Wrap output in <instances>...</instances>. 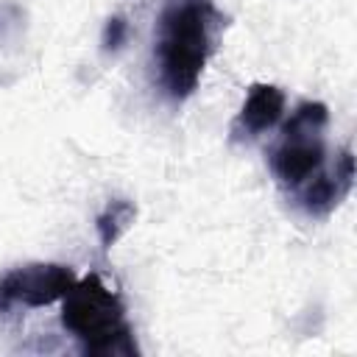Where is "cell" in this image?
<instances>
[{
	"instance_id": "cell-4",
	"label": "cell",
	"mask_w": 357,
	"mask_h": 357,
	"mask_svg": "<svg viewBox=\"0 0 357 357\" xmlns=\"http://www.w3.org/2000/svg\"><path fill=\"white\" fill-rule=\"evenodd\" d=\"M75 271L59 262H31L11 268L0 276V307L22 304V307H47L61 301L75 284Z\"/></svg>"
},
{
	"instance_id": "cell-8",
	"label": "cell",
	"mask_w": 357,
	"mask_h": 357,
	"mask_svg": "<svg viewBox=\"0 0 357 357\" xmlns=\"http://www.w3.org/2000/svg\"><path fill=\"white\" fill-rule=\"evenodd\" d=\"M128 33H131V25H128L126 17H120V14L109 17L106 25H103V33H100V50H103V53H117V50H123V45L128 42Z\"/></svg>"
},
{
	"instance_id": "cell-1",
	"label": "cell",
	"mask_w": 357,
	"mask_h": 357,
	"mask_svg": "<svg viewBox=\"0 0 357 357\" xmlns=\"http://www.w3.org/2000/svg\"><path fill=\"white\" fill-rule=\"evenodd\" d=\"M223 22L212 0H176L159 14L153 61L159 89L170 100H184L195 92Z\"/></svg>"
},
{
	"instance_id": "cell-5",
	"label": "cell",
	"mask_w": 357,
	"mask_h": 357,
	"mask_svg": "<svg viewBox=\"0 0 357 357\" xmlns=\"http://www.w3.org/2000/svg\"><path fill=\"white\" fill-rule=\"evenodd\" d=\"M354 187V153L346 145L329 170H318L301 187H296V204L310 218H326L337 209Z\"/></svg>"
},
{
	"instance_id": "cell-3",
	"label": "cell",
	"mask_w": 357,
	"mask_h": 357,
	"mask_svg": "<svg viewBox=\"0 0 357 357\" xmlns=\"http://www.w3.org/2000/svg\"><path fill=\"white\" fill-rule=\"evenodd\" d=\"M326 123H329L326 103L304 100L296 106L290 120L282 126V137L268 153L271 173L282 187L296 190L324 167V162H326V142H324Z\"/></svg>"
},
{
	"instance_id": "cell-9",
	"label": "cell",
	"mask_w": 357,
	"mask_h": 357,
	"mask_svg": "<svg viewBox=\"0 0 357 357\" xmlns=\"http://www.w3.org/2000/svg\"><path fill=\"white\" fill-rule=\"evenodd\" d=\"M22 22H25V11L17 3H0V39H6Z\"/></svg>"
},
{
	"instance_id": "cell-6",
	"label": "cell",
	"mask_w": 357,
	"mask_h": 357,
	"mask_svg": "<svg viewBox=\"0 0 357 357\" xmlns=\"http://www.w3.org/2000/svg\"><path fill=\"white\" fill-rule=\"evenodd\" d=\"M284 114V92L273 84H254L231 123V139H254L271 131Z\"/></svg>"
},
{
	"instance_id": "cell-2",
	"label": "cell",
	"mask_w": 357,
	"mask_h": 357,
	"mask_svg": "<svg viewBox=\"0 0 357 357\" xmlns=\"http://www.w3.org/2000/svg\"><path fill=\"white\" fill-rule=\"evenodd\" d=\"M61 326L78 340L86 357H137L139 346L126 307L98 273L84 276L61 298Z\"/></svg>"
},
{
	"instance_id": "cell-7",
	"label": "cell",
	"mask_w": 357,
	"mask_h": 357,
	"mask_svg": "<svg viewBox=\"0 0 357 357\" xmlns=\"http://www.w3.org/2000/svg\"><path fill=\"white\" fill-rule=\"evenodd\" d=\"M134 218H137L134 201H128V198H112V201L100 209V215L95 218V231H98L100 248L109 251V248L128 231V226L134 223Z\"/></svg>"
}]
</instances>
